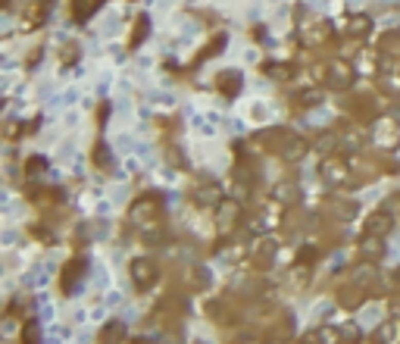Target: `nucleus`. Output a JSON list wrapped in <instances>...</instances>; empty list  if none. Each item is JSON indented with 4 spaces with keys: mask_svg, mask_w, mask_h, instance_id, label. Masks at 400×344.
I'll return each mask as SVG.
<instances>
[{
    "mask_svg": "<svg viewBox=\"0 0 400 344\" xmlns=\"http://www.w3.org/2000/svg\"><path fill=\"white\" fill-rule=\"evenodd\" d=\"M332 207H335V216H341V219H353V204L347 207V204H338V201H332Z\"/></svg>",
    "mask_w": 400,
    "mask_h": 344,
    "instance_id": "obj_15",
    "label": "nucleus"
},
{
    "mask_svg": "<svg viewBox=\"0 0 400 344\" xmlns=\"http://www.w3.org/2000/svg\"><path fill=\"white\" fill-rule=\"evenodd\" d=\"M238 222H241V204L238 201H222L216 207V225H219V232L222 235H231Z\"/></svg>",
    "mask_w": 400,
    "mask_h": 344,
    "instance_id": "obj_2",
    "label": "nucleus"
},
{
    "mask_svg": "<svg viewBox=\"0 0 400 344\" xmlns=\"http://www.w3.org/2000/svg\"><path fill=\"white\" fill-rule=\"evenodd\" d=\"M359 288H363V285H356L353 291H347V288H344V291L338 294V300L344 303V307H356V303H359V300H363V291H359Z\"/></svg>",
    "mask_w": 400,
    "mask_h": 344,
    "instance_id": "obj_14",
    "label": "nucleus"
},
{
    "mask_svg": "<svg viewBox=\"0 0 400 344\" xmlns=\"http://www.w3.org/2000/svg\"><path fill=\"white\" fill-rule=\"evenodd\" d=\"M313 257H316V250H313V247H303V250L297 254V260H300V263H313Z\"/></svg>",
    "mask_w": 400,
    "mask_h": 344,
    "instance_id": "obj_19",
    "label": "nucleus"
},
{
    "mask_svg": "<svg viewBox=\"0 0 400 344\" xmlns=\"http://www.w3.org/2000/svg\"><path fill=\"white\" fill-rule=\"evenodd\" d=\"M129 219H132L135 225H141L144 232H150V225L159 219V204H156L153 197H141V201H135V204H132Z\"/></svg>",
    "mask_w": 400,
    "mask_h": 344,
    "instance_id": "obj_1",
    "label": "nucleus"
},
{
    "mask_svg": "<svg viewBox=\"0 0 400 344\" xmlns=\"http://www.w3.org/2000/svg\"><path fill=\"white\" fill-rule=\"evenodd\" d=\"M197 201H200V204H210V207H219V204H222L219 185H207L204 191H197Z\"/></svg>",
    "mask_w": 400,
    "mask_h": 344,
    "instance_id": "obj_11",
    "label": "nucleus"
},
{
    "mask_svg": "<svg viewBox=\"0 0 400 344\" xmlns=\"http://www.w3.org/2000/svg\"><path fill=\"white\" fill-rule=\"evenodd\" d=\"M94 163H97L100 169H110V154H106V147H97V150H94Z\"/></svg>",
    "mask_w": 400,
    "mask_h": 344,
    "instance_id": "obj_17",
    "label": "nucleus"
},
{
    "mask_svg": "<svg viewBox=\"0 0 400 344\" xmlns=\"http://www.w3.org/2000/svg\"><path fill=\"white\" fill-rule=\"evenodd\" d=\"M394 279H397V282H400V266H397V269H394Z\"/></svg>",
    "mask_w": 400,
    "mask_h": 344,
    "instance_id": "obj_21",
    "label": "nucleus"
},
{
    "mask_svg": "<svg viewBox=\"0 0 400 344\" xmlns=\"http://www.w3.org/2000/svg\"><path fill=\"white\" fill-rule=\"evenodd\" d=\"M319 172H322L325 185H332V188H344V185L350 182V166H347L344 160H322Z\"/></svg>",
    "mask_w": 400,
    "mask_h": 344,
    "instance_id": "obj_4",
    "label": "nucleus"
},
{
    "mask_svg": "<svg viewBox=\"0 0 400 344\" xmlns=\"http://www.w3.org/2000/svg\"><path fill=\"white\" fill-rule=\"evenodd\" d=\"M316 341H319V344H341V341H344V332L325 325V329H319V338H316Z\"/></svg>",
    "mask_w": 400,
    "mask_h": 344,
    "instance_id": "obj_13",
    "label": "nucleus"
},
{
    "mask_svg": "<svg viewBox=\"0 0 400 344\" xmlns=\"http://www.w3.org/2000/svg\"><path fill=\"white\" fill-rule=\"evenodd\" d=\"M122 338H125V322H119V319H110L100 329V344H119Z\"/></svg>",
    "mask_w": 400,
    "mask_h": 344,
    "instance_id": "obj_8",
    "label": "nucleus"
},
{
    "mask_svg": "<svg viewBox=\"0 0 400 344\" xmlns=\"http://www.w3.org/2000/svg\"><path fill=\"white\" fill-rule=\"evenodd\" d=\"M394 332H397V322H394V319H385V322L372 332V344H391Z\"/></svg>",
    "mask_w": 400,
    "mask_h": 344,
    "instance_id": "obj_9",
    "label": "nucleus"
},
{
    "mask_svg": "<svg viewBox=\"0 0 400 344\" xmlns=\"http://www.w3.org/2000/svg\"><path fill=\"white\" fill-rule=\"evenodd\" d=\"M341 332H344V341H350V344H356V341H359V329H356L353 322H347Z\"/></svg>",
    "mask_w": 400,
    "mask_h": 344,
    "instance_id": "obj_18",
    "label": "nucleus"
},
{
    "mask_svg": "<svg viewBox=\"0 0 400 344\" xmlns=\"http://www.w3.org/2000/svg\"><path fill=\"white\" fill-rule=\"evenodd\" d=\"M303 154H306V144H303L300 138H291V141L282 147V157H285V160H291V163H294V160H300Z\"/></svg>",
    "mask_w": 400,
    "mask_h": 344,
    "instance_id": "obj_10",
    "label": "nucleus"
},
{
    "mask_svg": "<svg viewBox=\"0 0 400 344\" xmlns=\"http://www.w3.org/2000/svg\"><path fill=\"white\" fill-rule=\"evenodd\" d=\"M47 169V163H44V157H31V163H28V175H38V172H44Z\"/></svg>",
    "mask_w": 400,
    "mask_h": 344,
    "instance_id": "obj_16",
    "label": "nucleus"
},
{
    "mask_svg": "<svg viewBox=\"0 0 400 344\" xmlns=\"http://www.w3.org/2000/svg\"><path fill=\"white\" fill-rule=\"evenodd\" d=\"M300 344H319V341H313V338H300Z\"/></svg>",
    "mask_w": 400,
    "mask_h": 344,
    "instance_id": "obj_20",
    "label": "nucleus"
},
{
    "mask_svg": "<svg viewBox=\"0 0 400 344\" xmlns=\"http://www.w3.org/2000/svg\"><path fill=\"white\" fill-rule=\"evenodd\" d=\"M381 254H385V241H381V235H363V241H359V260L375 263Z\"/></svg>",
    "mask_w": 400,
    "mask_h": 344,
    "instance_id": "obj_7",
    "label": "nucleus"
},
{
    "mask_svg": "<svg viewBox=\"0 0 400 344\" xmlns=\"http://www.w3.org/2000/svg\"><path fill=\"white\" fill-rule=\"evenodd\" d=\"M22 344H41V325H38L34 319H28L22 325Z\"/></svg>",
    "mask_w": 400,
    "mask_h": 344,
    "instance_id": "obj_12",
    "label": "nucleus"
},
{
    "mask_svg": "<svg viewBox=\"0 0 400 344\" xmlns=\"http://www.w3.org/2000/svg\"><path fill=\"white\" fill-rule=\"evenodd\" d=\"M156 276H159V269H156V263L150 257H135L132 260V282L138 288H150L156 282Z\"/></svg>",
    "mask_w": 400,
    "mask_h": 344,
    "instance_id": "obj_3",
    "label": "nucleus"
},
{
    "mask_svg": "<svg viewBox=\"0 0 400 344\" xmlns=\"http://www.w3.org/2000/svg\"><path fill=\"white\" fill-rule=\"evenodd\" d=\"M85 269H88V263H85L82 257H75V260L66 263V269H63V291H66V294H72V291L78 288V282H82Z\"/></svg>",
    "mask_w": 400,
    "mask_h": 344,
    "instance_id": "obj_5",
    "label": "nucleus"
},
{
    "mask_svg": "<svg viewBox=\"0 0 400 344\" xmlns=\"http://www.w3.org/2000/svg\"><path fill=\"white\" fill-rule=\"evenodd\" d=\"M391 228H394V216H391L388 210H375V213L366 219V235H381V238H385Z\"/></svg>",
    "mask_w": 400,
    "mask_h": 344,
    "instance_id": "obj_6",
    "label": "nucleus"
}]
</instances>
